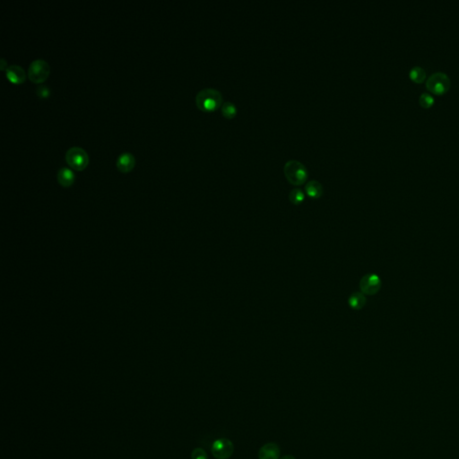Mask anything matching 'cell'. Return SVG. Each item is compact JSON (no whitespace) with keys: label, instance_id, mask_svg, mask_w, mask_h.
<instances>
[{"label":"cell","instance_id":"277c9868","mask_svg":"<svg viewBox=\"0 0 459 459\" xmlns=\"http://www.w3.org/2000/svg\"><path fill=\"white\" fill-rule=\"evenodd\" d=\"M65 158L71 167L78 171L85 168L89 162L88 153L80 146H72L68 148Z\"/></svg>","mask_w":459,"mask_h":459},{"label":"cell","instance_id":"4fadbf2b","mask_svg":"<svg viewBox=\"0 0 459 459\" xmlns=\"http://www.w3.org/2000/svg\"><path fill=\"white\" fill-rule=\"evenodd\" d=\"M57 181L64 187H69L73 184L75 180V173L71 169L67 167H61L57 173Z\"/></svg>","mask_w":459,"mask_h":459},{"label":"cell","instance_id":"7a4b0ae2","mask_svg":"<svg viewBox=\"0 0 459 459\" xmlns=\"http://www.w3.org/2000/svg\"><path fill=\"white\" fill-rule=\"evenodd\" d=\"M284 172L286 179L292 185H303L308 179V170L306 166L297 160H289L286 162Z\"/></svg>","mask_w":459,"mask_h":459},{"label":"cell","instance_id":"3957f363","mask_svg":"<svg viewBox=\"0 0 459 459\" xmlns=\"http://www.w3.org/2000/svg\"><path fill=\"white\" fill-rule=\"evenodd\" d=\"M451 86V80L447 74L435 72L426 81V87L432 94L441 96L448 92Z\"/></svg>","mask_w":459,"mask_h":459},{"label":"cell","instance_id":"44dd1931","mask_svg":"<svg viewBox=\"0 0 459 459\" xmlns=\"http://www.w3.org/2000/svg\"><path fill=\"white\" fill-rule=\"evenodd\" d=\"M1 62H2V64H1V68H2V69H4V68H5V64H6V61H5V59H4V58H1Z\"/></svg>","mask_w":459,"mask_h":459},{"label":"cell","instance_id":"8992f818","mask_svg":"<svg viewBox=\"0 0 459 459\" xmlns=\"http://www.w3.org/2000/svg\"><path fill=\"white\" fill-rule=\"evenodd\" d=\"M382 282L381 277L377 274H367L362 277L360 281V290L364 295H375L381 289Z\"/></svg>","mask_w":459,"mask_h":459},{"label":"cell","instance_id":"9a60e30c","mask_svg":"<svg viewBox=\"0 0 459 459\" xmlns=\"http://www.w3.org/2000/svg\"><path fill=\"white\" fill-rule=\"evenodd\" d=\"M305 199V194L301 189L295 188L289 193V200L295 206L301 205Z\"/></svg>","mask_w":459,"mask_h":459},{"label":"cell","instance_id":"52a82bcc","mask_svg":"<svg viewBox=\"0 0 459 459\" xmlns=\"http://www.w3.org/2000/svg\"><path fill=\"white\" fill-rule=\"evenodd\" d=\"M234 451L233 443L227 438H221L213 441L211 452L216 459H228Z\"/></svg>","mask_w":459,"mask_h":459},{"label":"cell","instance_id":"30bf717a","mask_svg":"<svg viewBox=\"0 0 459 459\" xmlns=\"http://www.w3.org/2000/svg\"><path fill=\"white\" fill-rule=\"evenodd\" d=\"M6 76L13 83L20 84L26 78L24 69L19 65H11L6 68Z\"/></svg>","mask_w":459,"mask_h":459},{"label":"cell","instance_id":"ffe728a7","mask_svg":"<svg viewBox=\"0 0 459 459\" xmlns=\"http://www.w3.org/2000/svg\"><path fill=\"white\" fill-rule=\"evenodd\" d=\"M280 459H296L293 456L291 455H286V456H284L283 458H281Z\"/></svg>","mask_w":459,"mask_h":459},{"label":"cell","instance_id":"6da1fadb","mask_svg":"<svg viewBox=\"0 0 459 459\" xmlns=\"http://www.w3.org/2000/svg\"><path fill=\"white\" fill-rule=\"evenodd\" d=\"M224 101L223 95L214 88H204L196 96V106L204 112H213L222 105Z\"/></svg>","mask_w":459,"mask_h":459},{"label":"cell","instance_id":"ac0fdd59","mask_svg":"<svg viewBox=\"0 0 459 459\" xmlns=\"http://www.w3.org/2000/svg\"><path fill=\"white\" fill-rule=\"evenodd\" d=\"M191 459H208L206 450L202 448H196L191 453Z\"/></svg>","mask_w":459,"mask_h":459},{"label":"cell","instance_id":"e0dca14e","mask_svg":"<svg viewBox=\"0 0 459 459\" xmlns=\"http://www.w3.org/2000/svg\"><path fill=\"white\" fill-rule=\"evenodd\" d=\"M419 102L422 108H431L434 103V98L428 93H422L419 98Z\"/></svg>","mask_w":459,"mask_h":459},{"label":"cell","instance_id":"d6986e66","mask_svg":"<svg viewBox=\"0 0 459 459\" xmlns=\"http://www.w3.org/2000/svg\"><path fill=\"white\" fill-rule=\"evenodd\" d=\"M36 94L41 98H46L50 96L51 90L47 85H39L36 88Z\"/></svg>","mask_w":459,"mask_h":459},{"label":"cell","instance_id":"5b68a950","mask_svg":"<svg viewBox=\"0 0 459 459\" xmlns=\"http://www.w3.org/2000/svg\"><path fill=\"white\" fill-rule=\"evenodd\" d=\"M50 75V66L42 58H36L31 62L28 67V76L33 82L40 83Z\"/></svg>","mask_w":459,"mask_h":459},{"label":"cell","instance_id":"2e32d148","mask_svg":"<svg viewBox=\"0 0 459 459\" xmlns=\"http://www.w3.org/2000/svg\"><path fill=\"white\" fill-rule=\"evenodd\" d=\"M222 114L224 115V118L229 119L234 118L237 114V107L230 101H225L222 106Z\"/></svg>","mask_w":459,"mask_h":459},{"label":"cell","instance_id":"ba28073f","mask_svg":"<svg viewBox=\"0 0 459 459\" xmlns=\"http://www.w3.org/2000/svg\"><path fill=\"white\" fill-rule=\"evenodd\" d=\"M281 450L276 443H267L258 451L259 459H280Z\"/></svg>","mask_w":459,"mask_h":459},{"label":"cell","instance_id":"7c38bea8","mask_svg":"<svg viewBox=\"0 0 459 459\" xmlns=\"http://www.w3.org/2000/svg\"><path fill=\"white\" fill-rule=\"evenodd\" d=\"M348 305L354 310H361L365 307L367 303V299L363 292H353L348 298Z\"/></svg>","mask_w":459,"mask_h":459},{"label":"cell","instance_id":"5bb4252c","mask_svg":"<svg viewBox=\"0 0 459 459\" xmlns=\"http://www.w3.org/2000/svg\"><path fill=\"white\" fill-rule=\"evenodd\" d=\"M409 76L415 83H422L426 78L425 69L419 66L412 67L409 72Z\"/></svg>","mask_w":459,"mask_h":459},{"label":"cell","instance_id":"9c48e42d","mask_svg":"<svg viewBox=\"0 0 459 459\" xmlns=\"http://www.w3.org/2000/svg\"><path fill=\"white\" fill-rule=\"evenodd\" d=\"M134 163H135V159L134 155L129 152H124L122 153H120L116 162L117 167L122 172H130L134 167Z\"/></svg>","mask_w":459,"mask_h":459},{"label":"cell","instance_id":"8fae6325","mask_svg":"<svg viewBox=\"0 0 459 459\" xmlns=\"http://www.w3.org/2000/svg\"><path fill=\"white\" fill-rule=\"evenodd\" d=\"M305 191L309 197L318 199L323 196L324 194V188L323 185L316 179L309 180L305 185Z\"/></svg>","mask_w":459,"mask_h":459}]
</instances>
